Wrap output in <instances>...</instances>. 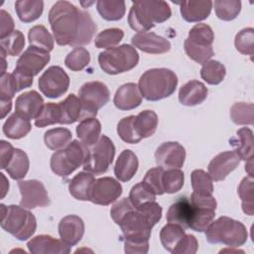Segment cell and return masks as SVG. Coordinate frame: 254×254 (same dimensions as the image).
Here are the masks:
<instances>
[{
    "label": "cell",
    "instance_id": "cell-11",
    "mask_svg": "<svg viewBox=\"0 0 254 254\" xmlns=\"http://www.w3.org/2000/svg\"><path fill=\"white\" fill-rule=\"evenodd\" d=\"M39 89L48 98L64 95L69 86V76L59 65L48 67L38 80Z\"/></svg>",
    "mask_w": 254,
    "mask_h": 254
},
{
    "label": "cell",
    "instance_id": "cell-53",
    "mask_svg": "<svg viewBox=\"0 0 254 254\" xmlns=\"http://www.w3.org/2000/svg\"><path fill=\"white\" fill-rule=\"evenodd\" d=\"M198 248V242L195 236L191 234H185L176 247L172 251L173 254H194Z\"/></svg>",
    "mask_w": 254,
    "mask_h": 254
},
{
    "label": "cell",
    "instance_id": "cell-10",
    "mask_svg": "<svg viewBox=\"0 0 254 254\" xmlns=\"http://www.w3.org/2000/svg\"><path fill=\"white\" fill-rule=\"evenodd\" d=\"M78 98L81 103L82 120L87 117H95L97 111L108 103L110 92L103 82L88 81L79 88Z\"/></svg>",
    "mask_w": 254,
    "mask_h": 254
},
{
    "label": "cell",
    "instance_id": "cell-7",
    "mask_svg": "<svg viewBox=\"0 0 254 254\" xmlns=\"http://www.w3.org/2000/svg\"><path fill=\"white\" fill-rule=\"evenodd\" d=\"M138 62V52L127 44L107 49L98 55L99 66L107 74L126 72L134 68Z\"/></svg>",
    "mask_w": 254,
    "mask_h": 254
},
{
    "label": "cell",
    "instance_id": "cell-12",
    "mask_svg": "<svg viewBox=\"0 0 254 254\" xmlns=\"http://www.w3.org/2000/svg\"><path fill=\"white\" fill-rule=\"evenodd\" d=\"M50 60L49 52L30 46L18 59L13 71L26 78L33 79L47 65Z\"/></svg>",
    "mask_w": 254,
    "mask_h": 254
},
{
    "label": "cell",
    "instance_id": "cell-52",
    "mask_svg": "<svg viewBox=\"0 0 254 254\" xmlns=\"http://www.w3.org/2000/svg\"><path fill=\"white\" fill-rule=\"evenodd\" d=\"M164 168L156 167L148 170L142 183L156 195H162L164 192L162 185V177L164 173Z\"/></svg>",
    "mask_w": 254,
    "mask_h": 254
},
{
    "label": "cell",
    "instance_id": "cell-9",
    "mask_svg": "<svg viewBox=\"0 0 254 254\" xmlns=\"http://www.w3.org/2000/svg\"><path fill=\"white\" fill-rule=\"evenodd\" d=\"M114 156L115 146L113 142L106 135H102L94 145L88 147L82 168L92 175H102L107 172Z\"/></svg>",
    "mask_w": 254,
    "mask_h": 254
},
{
    "label": "cell",
    "instance_id": "cell-39",
    "mask_svg": "<svg viewBox=\"0 0 254 254\" xmlns=\"http://www.w3.org/2000/svg\"><path fill=\"white\" fill-rule=\"evenodd\" d=\"M186 234L185 228L182 226L169 222L160 231V240L163 247L172 253L180 239Z\"/></svg>",
    "mask_w": 254,
    "mask_h": 254
},
{
    "label": "cell",
    "instance_id": "cell-36",
    "mask_svg": "<svg viewBox=\"0 0 254 254\" xmlns=\"http://www.w3.org/2000/svg\"><path fill=\"white\" fill-rule=\"evenodd\" d=\"M72 138L71 132L67 128L58 127L45 132L44 141L46 146L54 151L61 150L67 146Z\"/></svg>",
    "mask_w": 254,
    "mask_h": 254
},
{
    "label": "cell",
    "instance_id": "cell-49",
    "mask_svg": "<svg viewBox=\"0 0 254 254\" xmlns=\"http://www.w3.org/2000/svg\"><path fill=\"white\" fill-rule=\"evenodd\" d=\"M134 115H130L122 118L117 124V134L122 141L128 144H137L142 139L136 132L134 126Z\"/></svg>",
    "mask_w": 254,
    "mask_h": 254
},
{
    "label": "cell",
    "instance_id": "cell-23",
    "mask_svg": "<svg viewBox=\"0 0 254 254\" xmlns=\"http://www.w3.org/2000/svg\"><path fill=\"white\" fill-rule=\"evenodd\" d=\"M180 11L184 20L190 23L205 20L212 9V1H183L180 2Z\"/></svg>",
    "mask_w": 254,
    "mask_h": 254
},
{
    "label": "cell",
    "instance_id": "cell-29",
    "mask_svg": "<svg viewBox=\"0 0 254 254\" xmlns=\"http://www.w3.org/2000/svg\"><path fill=\"white\" fill-rule=\"evenodd\" d=\"M231 145L235 147V153L240 160L249 161L253 159V132L248 127L237 130L236 137L230 140Z\"/></svg>",
    "mask_w": 254,
    "mask_h": 254
},
{
    "label": "cell",
    "instance_id": "cell-48",
    "mask_svg": "<svg viewBox=\"0 0 254 254\" xmlns=\"http://www.w3.org/2000/svg\"><path fill=\"white\" fill-rule=\"evenodd\" d=\"M124 37V32L119 28H110L98 33L94 45L98 49H110L119 44Z\"/></svg>",
    "mask_w": 254,
    "mask_h": 254
},
{
    "label": "cell",
    "instance_id": "cell-4",
    "mask_svg": "<svg viewBox=\"0 0 254 254\" xmlns=\"http://www.w3.org/2000/svg\"><path fill=\"white\" fill-rule=\"evenodd\" d=\"M1 227L20 241L32 237L37 228L36 217L23 206L0 204Z\"/></svg>",
    "mask_w": 254,
    "mask_h": 254
},
{
    "label": "cell",
    "instance_id": "cell-44",
    "mask_svg": "<svg viewBox=\"0 0 254 254\" xmlns=\"http://www.w3.org/2000/svg\"><path fill=\"white\" fill-rule=\"evenodd\" d=\"M190 183L193 192L201 195H211L213 192L212 179L203 170H193L190 174Z\"/></svg>",
    "mask_w": 254,
    "mask_h": 254
},
{
    "label": "cell",
    "instance_id": "cell-37",
    "mask_svg": "<svg viewBox=\"0 0 254 254\" xmlns=\"http://www.w3.org/2000/svg\"><path fill=\"white\" fill-rule=\"evenodd\" d=\"M30 46L37 47L47 52H51L55 46V40L47 28L43 25H36L29 30L28 34Z\"/></svg>",
    "mask_w": 254,
    "mask_h": 254
},
{
    "label": "cell",
    "instance_id": "cell-51",
    "mask_svg": "<svg viewBox=\"0 0 254 254\" xmlns=\"http://www.w3.org/2000/svg\"><path fill=\"white\" fill-rule=\"evenodd\" d=\"M133 204L134 207L138 208L142 204L148 201L156 200V194H154L142 182L136 184L132 187L129 197H128Z\"/></svg>",
    "mask_w": 254,
    "mask_h": 254
},
{
    "label": "cell",
    "instance_id": "cell-5",
    "mask_svg": "<svg viewBox=\"0 0 254 254\" xmlns=\"http://www.w3.org/2000/svg\"><path fill=\"white\" fill-rule=\"evenodd\" d=\"M205 238L211 244L239 247L247 241L248 232L242 222L228 216H220L205 229Z\"/></svg>",
    "mask_w": 254,
    "mask_h": 254
},
{
    "label": "cell",
    "instance_id": "cell-19",
    "mask_svg": "<svg viewBox=\"0 0 254 254\" xmlns=\"http://www.w3.org/2000/svg\"><path fill=\"white\" fill-rule=\"evenodd\" d=\"M58 229L61 239L67 246H74L84 234V222L79 216L69 214L61 219Z\"/></svg>",
    "mask_w": 254,
    "mask_h": 254
},
{
    "label": "cell",
    "instance_id": "cell-13",
    "mask_svg": "<svg viewBox=\"0 0 254 254\" xmlns=\"http://www.w3.org/2000/svg\"><path fill=\"white\" fill-rule=\"evenodd\" d=\"M18 187L21 192L20 205L33 209L50 205V197L44 184L38 180L20 181Z\"/></svg>",
    "mask_w": 254,
    "mask_h": 254
},
{
    "label": "cell",
    "instance_id": "cell-46",
    "mask_svg": "<svg viewBox=\"0 0 254 254\" xmlns=\"http://www.w3.org/2000/svg\"><path fill=\"white\" fill-rule=\"evenodd\" d=\"M253 111V103L236 102L230 108V118L237 125H252Z\"/></svg>",
    "mask_w": 254,
    "mask_h": 254
},
{
    "label": "cell",
    "instance_id": "cell-54",
    "mask_svg": "<svg viewBox=\"0 0 254 254\" xmlns=\"http://www.w3.org/2000/svg\"><path fill=\"white\" fill-rule=\"evenodd\" d=\"M18 85L13 73H5L0 77V97L12 99L18 92Z\"/></svg>",
    "mask_w": 254,
    "mask_h": 254
},
{
    "label": "cell",
    "instance_id": "cell-8",
    "mask_svg": "<svg viewBox=\"0 0 254 254\" xmlns=\"http://www.w3.org/2000/svg\"><path fill=\"white\" fill-rule=\"evenodd\" d=\"M88 147L78 140H73L64 148L56 151L52 157L50 166L52 171L63 178L68 177L77 168L83 165Z\"/></svg>",
    "mask_w": 254,
    "mask_h": 254
},
{
    "label": "cell",
    "instance_id": "cell-35",
    "mask_svg": "<svg viewBox=\"0 0 254 254\" xmlns=\"http://www.w3.org/2000/svg\"><path fill=\"white\" fill-rule=\"evenodd\" d=\"M29 166L30 162L27 154L21 149H15L13 157L5 170L13 180L19 181L25 178L29 171Z\"/></svg>",
    "mask_w": 254,
    "mask_h": 254
},
{
    "label": "cell",
    "instance_id": "cell-6",
    "mask_svg": "<svg viewBox=\"0 0 254 254\" xmlns=\"http://www.w3.org/2000/svg\"><path fill=\"white\" fill-rule=\"evenodd\" d=\"M214 34L206 24H196L189 32V37L184 43L185 52L188 57L199 64L208 62L214 55L212 43Z\"/></svg>",
    "mask_w": 254,
    "mask_h": 254
},
{
    "label": "cell",
    "instance_id": "cell-47",
    "mask_svg": "<svg viewBox=\"0 0 254 254\" xmlns=\"http://www.w3.org/2000/svg\"><path fill=\"white\" fill-rule=\"evenodd\" d=\"M90 62L89 52L82 47H75L67 54L64 59V64L72 71L82 70Z\"/></svg>",
    "mask_w": 254,
    "mask_h": 254
},
{
    "label": "cell",
    "instance_id": "cell-24",
    "mask_svg": "<svg viewBox=\"0 0 254 254\" xmlns=\"http://www.w3.org/2000/svg\"><path fill=\"white\" fill-rule=\"evenodd\" d=\"M139 161L131 150H123L117 158L114 166V175L120 182L130 181L137 173Z\"/></svg>",
    "mask_w": 254,
    "mask_h": 254
},
{
    "label": "cell",
    "instance_id": "cell-17",
    "mask_svg": "<svg viewBox=\"0 0 254 254\" xmlns=\"http://www.w3.org/2000/svg\"><path fill=\"white\" fill-rule=\"evenodd\" d=\"M132 45L147 54H164L171 50V43L153 32L138 33L131 39Z\"/></svg>",
    "mask_w": 254,
    "mask_h": 254
},
{
    "label": "cell",
    "instance_id": "cell-40",
    "mask_svg": "<svg viewBox=\"0 0 254 254\" xmlns=\"http://www.w3.org/2000/svg\"><path fill=\"white\" fill-rule=\"evenodd\" d=\"M226 74L225 66L218 61H208L202 64L200 69L201 78L208 84H218L220 83Z\"/></svg>",
    "mask_w": 254,
    "mask_h": 254
},
{
    "label": "cell",
    "instance_id": "cell-50",
    "mask_svg": "<svg viewBox=\"0 0 254 254\" xmlns=\"http://www.w3.org/2000/svg\"><path fill=\"white\" fill-rule=\"evenodd\" d=\"M234 45L236 50L242 54L253 57L254 55V29L245 28L235 36Z\"/></svg>",
    "mask_w": 254,
    "mask_h": 254
},
{
    "label": "cell",
    "instance_id": "cell-16",
    "mask_svg": "<svg viewBox=\"0 0 254 254\" xmlns=\"http://www.w3.org/2000/svg\"><path fill=\"white\" fill-rule=\"evenodd\" d=\"M240 163L235 151H225L216 155L208 164V175L214 182L223 181Z\"/></svg>",
    "mask_w": 254,
    "mask_h": 254
},
{
    "label": "cell",
    "instance_id": "cell-15",
    "mask_svg": "<svg viewBox=\"0 0 254 254\" xmlns=\"http://www.w3.org/2000/svg\"><path fill=\"white\" fill-rule=\"evenodd\" d=\"M156 163L164 169H180L186 160V150L178 142L162 143L155 152Z\"/></svg>",
    "mask_w": 254,
    "mask_h": 254
},
{
    "label": "cell",
    "instance_id": "cell-3",
    "mask_svg": "<svg viewBox=\"0 0 254 254\" xmlns=\"http://www.w3.org/2000/svg\"><path fill=\"white\" fill-rule=\"evenodd\" d=\"M137 85L142 97L149 101H158L175 92L178 76L169 68H151L140 76Z\"/></svg>",
    "mask_w": 254,
    "mask_h": 254
},
{
    "label": "cell",
    "instance_id": "cell-14",
    "mask_svg": "<svg viewBox=\"0 0 254 254\" xmlns=\"http://www.w3.org/2000/svg\"><path fill=\"white\" fill-rule=\"evenodd\" d=\"M122 186L111 177H103L94 181L90 192L89 201L94 204L108 205L122 194Z\"/></svg>",
    "mask_w": 254,
    "mask_h": 254
},
{
    "label": "cell",
    "instance_id": "cell-55",
    "mask_svg": "<svg viewBox=\"0 0 254 254\" xmlns=\"http://www.w3.org/2000/svg\"><path fill=\"white\" fill-rule=\"evenodd\" d=\"M14 32V21L11 15L5 10H0V40Z\"/></svg>",
    "mask_w": 254,
    "mask_h": 254
},
{
    "label": "cell",
    "instance_id": "cell-42",
    "mask_svg": "<svg viewBox=\"0 0 254 254\" xmlns=\"http://www.w3.org/2000/svg\"><path fill=\"white\" fill-rule=\"evenodd\" d=\"M214 11L218 19L222 21L234 20L241 10V2L239 0H215L212 2Z\"/></svg>",
    "mask_w": 254,
    "mask_h": 254
},
{
    "label": "cell",
    "instance_id": "cell-32",
    "mask_svg": "<svg viewBox=\"0 0 254 254\" xmlns=\"http://www.w3.org/2000/svg\"><path fill=\"white\" fill-rule=\"evenodd\" d=\"M134 126L141 139L152 136L158 127V115L153 110H143L135 116Z\"/></svg>",
    "mask_w": 254,
    "mask_h": 254
},
{
    "label": "cell",
    "instance_id": "cell-45",
    "mask_svg": "<svg viewBox=\"0 0 254 254\" xmlns=\"http://www.w3.org/2000/svg\"><path fill=\"white\" fill-rule=\"evenodd\" d=\"M185 183L184 172L180 169H165L162 177L164 192L175 193L181 190Z\"/></svg>",
    "mask_w": 254,
    "mask_h": 254
},
{
    "label": "cell",
    "instance_id": "cell-33",
    "mask_svg": "<svg viewBox=\"0 0 254 254\" xmlns=\"http://www.w3.org/2000/svg\"><path fill=\"white\" fill-rule=\"evenodd\" d=\"M62 112V124H72L82 118V109L79 98L71 93L59 102Z\"/></svg>",
    "mask_w": 254,
    "mask_h": 254
},
{
    "label": "cell",
    "instance_id": "cell-2",
    "mask_svg": "<svg viewBox=\"0 0 254 254\" xmlns=\"http://www.w3.org/2000/svg\"><path fill=\"white\" fill-rule=\"evenodd\" d=\"M171 15L172 11L169 4L163 0L136 1L130 8L128 23L134 31L146 33L154 28L155 24L167 21Z\"/></svg>",
    "mask_w": 254,
    "mask_h": 254
},
{
    "label": "cell",
    "instance_id": "cell-30",
    "mask_svg": "<svg viewBox=\"0 0 254 254\" xmlns=\"http://www.w3.org/2000/svg\"><path fill=\"white\" fill-rule=\"evenodd\" d=\"M32 125L29 119L22 117L16 112L11 114L3 124V133L10 139H21L31 131Z\"/></svg>",
    "mask_w": 254,
    "mask_h": 254
},
{
    "label": "cell",
    "instance_id": "cell-27",
    "mask_svg": "<svg viewBox=\"0 0 254 254\" xmlns=\"http://www.w3.org/2000/svg\"><path fill=\"white\" fill-rule=\"evenodd\" d=\"M101 124L95 117L82 119L76 126V135L86 147L94 145L100 138Z\"/></svg>",
    "mask_w": 254,
    "mask_h": 254
},
{
    "label": "cell",
    "instance_id": "cell-28",
    "mask_svg": "<svg viewBox=\"0 0 254 254\" xmlns=\"http://www.w3.org/2000/svg\"><path fill=\"white\" fill-rule=\"evenodd\" d=\"M94 181L92 174L86 171L79 172L68 184L69 193L78 200H89V192Z\"/></svg>",
    "mask_w": 254,
    "mask_h": 254
},
{
    "label": "cell",
    "instance_id": "cell-38",
    "mask_svg": "<svg viewBox=\"0 0 254 254\" xmlns=\"http://www.w3.org/2000/svg\"><path fill=\"white\" fill-rule=\"evenodd\" d=\"M54 124H62V112L59 103L49 102L44 104L40 114L35 119V125L42 128Z\"/></svg>",
    "mask_w": 254,
    "mask_h": 254
},
{
    "label": "cell",
    "instance_id": "cell-31",
    "mask_svg": "<svg viewBox=\"0 0 254 254\" xmlns=\"http://www.w3.org/2000/svg\"><path fill=\"white\" fill-rule=\"evenodd\" d=\"M44 2L41 0H18L15 2V11L20 21L31 23L42 15Z\"/></svg>",
    "mask_w": 254,
    "mask_h": 254
},
{
    "label": "cell",
    "instance_id": "cell-1",
    "mask_svg": "<svg viewBox=\"0 0 254 254\" xmlns=\"http://www.w3.org/2000/svg\"><path fill=\"white\" fill-rule=\"evenodd\" d=\"M49 22L59 46L81 47L88 45L97 26L90 14L79 10L68 1H57L49 12Z\"/></svg>",
    "mask_w": 254,
    "mask_h": 254
},
{
    "label": "cell",
    "instance_id": "cell-57",
    "mask_svg": "<svg viewBox=\"0 0 254 254\" xmlns=\"http://www.w3.org/2000/svg\"><path fill=\"white\" fill-rule=\"evenodd\" d=\"M12 108V99L10 98H1L0 97V109H1V118L3 119Z\"/></svg>",
    "mask_w": 254,
    "mask_h": 254
},
{
    "label": "cell",
    "instance_id": "cell-43",
    "mask_svg": "<svg viewBox=\"0 0 254 254\" xmlns=\"http://www.w3.org/2000/svg\"><path fill=\"white\" fill-rule=\"evenodd\" d=\"M238 195L242 201V209L244 213L253 215L254 213V188H253V177H245L239 187Z\"/></svg>",
    "mask_w": 254,
    "mask_h": 254
},
{
    "label": "cell",
    "instance_id": "cell-59",
    "mask_svg": "<svg viewBox=\"0 0 254 254\" xmlns=\"http://www.w3.org/2000/svg\"><path fill=\"white\" fill-rule=\"evenodd\" d=\"M245 171L248 173V176L253 177V160H249L246 162Z\"/></svg>",
    "mask_w": 254,
    "mask_h": 254
},
{
    "label": "cell",
    "instance_id": "cell-34",
    "mask_svg": "<svg viewBox=\"0 0 254 254\" xmlns=\"http://www.w3.org/2000/svg\"><path fill=\"white\" fill-rule=\"evenodd\" d=\"M96 8L99 15L106 21H118L126 12L123 0H99L96 2Z\"/></svg>",
    "mask_w": 254,
    "mask_h": 254
},
{
    "label": "cell",
    "instance_id": "cell-20",
    "mask_svg": "<svg viewBox=\"0 0 254 254\" xmlns=\"http://www.w3.org/2000/svg\"><path fill=\"white\" fill-rule=\"evenodd\" d=\"M44 106V99L36 90H30L20 94L16 98L15 111L17 114L29 120L36 119Z\"/></svg>",
    "mask_w": 254,
    "mask_h": 254
},
{
    "label": "cell",
    "instance_id": "cell-26",
    "mask_svg": "<svg viewBox=\"0 0 254 254\" xmlns=\"http://www.w3.org/2000/svg\"><path fill=\"white\" fill-rule=\"evenodd\" d=\"M190 205L191 211L189 228L197 232L205 231L215 216L216 207L208 205H194L191 203Z\"/></svg>",
    "mask_w": 254,
    "mask_h": 254
},
{
    "label": "cell",
    "instance_id": "cell-41",
    "mask_svg": "<svg viewBox=\"0 0 254 254\" xmlns=\"http://www.w3.org/2000/svg\"><path fill=\"white\" fill-rule=\"evenodd\" d=\"M0 53H3L5 56H18L24 49L25 46V37L23 33L19 30H15L9 36L0 41Z\"/></svg>",
    "mask_w": 254,
    "mask_h": 254
},
{
    "label": "cell",
    "instance_id": "cell-25",
    "mask_svg": "<svg viewBox=\"0 0 254 254\" xmlns=\"http://www.w3.org/2000/svg\"><path fill=\"white\" fill-rule=\"evenodd\" d=\"M190 211L191 205L190 199L186 196H181L169 207L166 215L167 221L178 224L187 229L189 228Z\"/></svg>",
    "mask_w": 254,
    "mask_h": 254
},
{
    "label": "cell",
    "instance_id": "cell-21",
    "mask_svg": "<svg viewBox=\"0 0 254 254\" xmlns=\"http://www.w3.org/2000/svg\"><path fill=\"white\" fill-rule=\"evenodd\" d=\"M142 102V95L138 85L134 82L122 84L115 92L113 103L120 110H132Z\"/></svg>",
    "mask_w": 254,
    "mask_h": 254
},
{
    "label": "cell",
    "instance_id": "cell-56",
    "mask_svg": "<svg viewBox=\"0 0 254 254\" xmlns=\"http://www.w3.org/2000/svg\"><path fill=\"white\" fill-rule=\"evenodd\" d=\"M15 149L13 146L7 141H0V161H1V169L5 170L13 157Z\"/></svg>",
    "mask_w": 254,
    "mask_h": 254
},
{
    "label": "cell",
    "instance_id": "cell-22",
    "mask_svg": "<svg viewBox=\"0 0 254 254\" xmlns=\"http://www.w3.org/2000/svg\"><path fill=\"white\" fill-rule=\"evenodd\" d=\"M208 89L198 80H190L182 87L179 91V100L181 104L185 106H194L202 103L207 97Z\"/></svg>",
    "mask_w": 254,
    "mask_h": 254
},
{
    "label": "cell",
    "instance_id": "cell-58",
    "mask_svg": "<svg viewBox=\"0 0 254 254\" xmlns=\"http://www.w3.org/2000/svg\"><path fill=\"white\" fill-rule=\"evenodd\" d=\"M0 175H1V179L3 181V183H2V192H1V198H3L6 195L8 190H9V182L7 181V179L4 176V174L1 173Z\"/></svg>",
    "mask_w": 254,
    "mask_h": 254
},
{
    "label": "cell",
    "instance_id": "cell-18",
    "mask_svg": "<svg viewBox=\"0 0 254 254\" xmlns=\"http://www.w3.org/2000/svg\"><path fill=\"white\" fill-rule=\"evenodd\" d=\"M27 247L33 254H68L70 247L62 239H56L51 235L41 234L32 238Z\"/></svg>",
    "mask_w": 254,
    "mask_h": 254
}]
</instances>
